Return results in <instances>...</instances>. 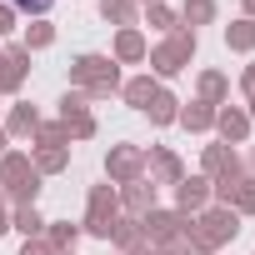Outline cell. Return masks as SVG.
Wrapping results in <instances>:
<instances>
[{
	"mask_svg": "<svg viewBox=\"0 0 255 255\" xmlns=\"http://www.w3.org/2000/svg\"><path fill=\"white\" fill-rule=\"evenodd\" d=\"M10 5H20V10H30V15H45L55 0H10Z\"/></svg>",
	"mask_w": 255,
	"mask_h": 255,
	"instance_id": "1",
	"label": "cell"
}]
</instances>
